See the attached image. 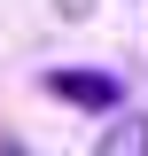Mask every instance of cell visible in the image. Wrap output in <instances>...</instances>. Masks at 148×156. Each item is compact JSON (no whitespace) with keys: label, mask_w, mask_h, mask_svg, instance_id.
<instances>
[{"label":"cell","mask_w":148,"mask_h":156,"mask_svg":"<svg viewBox=\"0 0 148 156\" xmlns=\"http://www.w3.org/2000/svg\"><path fill=\"white\" fill-rule=\"evenodd\" d=\"M39 94H47V101H62V109H125V78L70 62V70H47V78H39Z\"/></svg>","instance_id":"obj_1"},{"label":"cell","mask_w":148,"mask_h":156,"mask_svg":"<svg viewBox=\"0 0 148 156\" xmlns=\"http://www.w3.org/2000/svg\"><path fill=\"white\" fill-rule=\"evenodd\" d=\"M101 156H148V117H117L101 133Z\"/></svg>","instance_id":"obj_2"},{"label":"cell","mask_w":148,"mask_h":156,"mask_svg":"<svg viewBox=\"0 0 148 156\" xmlns=\"http://www.w3.org/2000/svg\"><path fill=\"white\" fill-rule=\"evenodd\" d=\"M55 8H70V16H86V8H93V0H55Z\"/></svg>","instance_id":"obj_3"}]
</instances>
